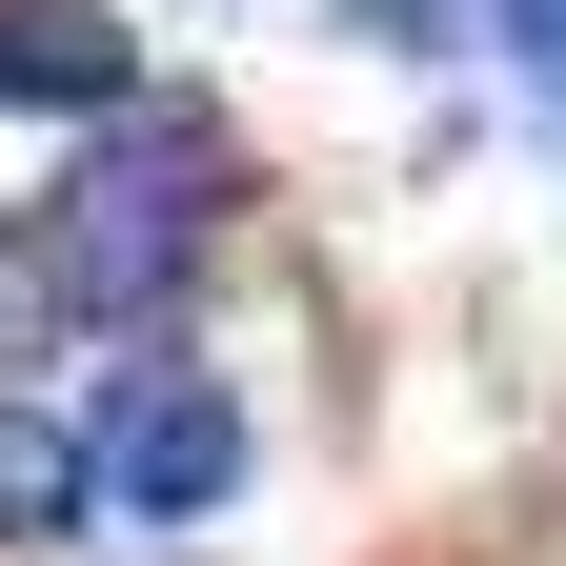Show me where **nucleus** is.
Returning a JSON list of instances; mask_svg holds the SVG:
<instances>
[{
    "mask_svg": "<svg viewBox=\"0 0 566 566\" xmlns=\"http://www.w3.org/2000/svg\"><path fill=\"white\" fill-rule=\"evenodd\" d=\"M82 506H102V424L41 405V385H0V546H61Z\"/></svg>",
    "mask_w": 566,
    "mask_h": 566,
    "instance_id": "4",
    "label": "nucleus"
},
{
    "mask_svg": "<svg viewBox=\"0 0 566 566\" xmlns=\"http://www.w3.org/2000/svg\"><path fill=\"white\" fill-rule=\"evenodd\" d=\"M102 485L163 506V526H202V506L243 485V405H223V385H142V405L102 424Z\"/></svg>",
    "mask_w": 566,
    "mask_h": 566,
    "instance_id": "2",
    "label": "nucleus"
},
{
    "mask_svg": "<svg viewBox=\"0 0 566 566\" xmlns=\"http://www.w3.org/2000/svg\"><path fill=\"white\" fill-rule=\"evenodd\" d=\"M202 202H223V142L142 82L122 122H82V182H61V223H41V304H163L182 243H202Z\"/></svg>",
    "mask_w": 566,
    "mask_h": 566,
    "instance_id": "1",
    "label": "nucleus"
},
{
    "mask_svg": "<svg viewBox=\"0 0 566 566\" xmlns=\"http://www.w3.org/2000/svg\"><path fill=\"white\" fill-rule=\"evenodd\" d=\"M0 102H41V122H122L142 61H122L102 0H0Z\"/></svg>",
    "mask_w": 566,
    "mask_h": 566,
    "instance_id": "3",
    "label": "nucleus"
},
{
    "mask_svg": "<svg viewBox=\"0 0 566 566\" xmlns=\"http://www.w3.org/2000/svg\"><path fill=\"white\" fill-rule=\"evenodd\" d=\"M506 41H526V61H566V0H506Z\"/></svg>",
    "mask_w": 566,
    "mask_h": 566,
    "instance_id": "6",
    "label": "nucleus"
},
{
    "mask_svg": "<svg viewBox=\"0 0 566 566\" xmlns=\"http://www.w3.org/2000/svg\"><path fill=\"white\" fill-rule=\"evenodd\" d=\"M344 41H446V0H344Z\"/></svg>",
    "mask_w": 566,
    "mask_h": 566,
    "instance_id": "5",
    "label": "nucleus"
}]
</instances>
